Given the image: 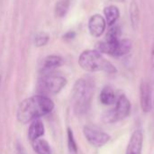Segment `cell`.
<instances>
[{"mask_svg":"<svg viewBox=\"0 0 154 154\" xmlns=\"http://www.w3.org/2000/svg\"><path fill=\"white\" fill-rule=\"evenodd\" d=\"M54 109L53 102L44 95H34L23 100L17 110V120L23 124L47 115Z\"/></svg>","mask_w":154,"mask_h":154,"instance_id":"obj_1","label":"cell"},{"mask_svg":"<svg viewBox=\"0 0 154 154\" xmlns=\"http://www.w3.org/2000/svg\"><path fill=\"white\" fill-rule=\"evenodd\" d=\"M94 94V84L91 81L79 79L72 90V101L77 114H84L88 112Z\"/></svg>","mask_w":154,"mask_h":154,"instance_id":"obj_2","label":"cell"},{"mask_svg":"<svg viewBox=\"0 0 154 154\" xmlns=\"http://www.w3.org/2000/svg\"><path fill=\"white\" fill-rule=\"evenodd\" d=\"M79 66L87 72H106L115 74L117 72L116 66L105 59L97 50H86L79 58Z\"/></svg>","mask_w":154,"mask_h":154,"instance_id":"obj_3","label":"cell"},{"mask_svg":"<svg viewBox=\"0 0 154 154\" xmlns=\"http://www.w3.org/2000/svg\"><path fill=\"white\" fill-rule=\"evenodd\" d=\"M130 111H131L130 101L125 95L122 94L117 98L115 108L105 114L104 120L105 122L109 123L121 121L129 115Z\"/></svg>","mask_w":154,"mask_h":154,"instance_id":"obj_4","label":"cell"},{"mask_svg":"<svg viewBox=\"0 0 154 154\" xmlns=\"http://www.w3.org/2000/svg\"><path fill=\"white\" fill-rule=\"evenodd\" d=\"M66 84L67 80L60 75H46L39 83L41 90L50 94L59 93Z\"/></svg>","mask_w":154,"mask_h":154,"instance_id":"obj_5","label":"cell"},{"mask_svg":"<svg viewBox=\"0 0 154 154\" xmlns=\"http://www.w3.org/2000/svg\"><path fill=\"white\" fill-rule=\"evenodd\" d=\"M83 133L87 141L95 147H102L110 140V136L97 126H85Z\"/></svg>","mask_w":154,"mask_h":154,"instance_id":"obj_6","label":"cell"},{"mask_svg":"<svg viewBox=\"0 0 154 154\" xmlns=\"http://www.w3.org/2000/svg\"><path fill=\"white\" fill-rule=\"evenodd\" d=\"M106 26V19L99 14L93 15L88 20V30L90 34L94 37L101 36L105 32Z\"/></svg>","mask_w":154,"mask_h":154,"instance_id":"obj_7","label":"cell"},{"mask_svg":"<svg viewBox=\"0 0 154 154\" xmlns=\"http://www.w3.org/2000/svg\"><path fill=\"white\" fill-rule=\"evenodd\" d=\"M140 102L143 113H149L152 110V86L150 83L143 82L140 86Z\"/></svg>","mask_w":154,"mask_h":154,"instance_id":"obj_8","label":"cell"},{"mask_svg":"<svg viewBox=\"0 0 154 154\" xmlns=\"http://www.w3.org/2000/svg\"><path fill=\"white\" fill-rule=\"evenodd\" d=\"M143 144V134L142 131L136 130L132 134L128 143L126 154H142Z\"/></svg>","mask_w":154,"mask_h":154,"instance_id":"obj_9","label":"cell"},{"mask_svg":"<svg viewBox=\"0 0 154 154\" xmlns=\"http://www.w3.org/2000/svg\"><path fill=\"white\" fill-rule=\"evenodd\" d=\"M64 64L62 57L59 55H48L46 56L42 64V70L44 72H50L56 68L60 67Z\"/></svg>","mask_w":154,"mask_h":154,"instance_id":"obj_10","label":"cell"},{"mask_svg":"<svg viewBox=\"0 0 154 154\" xmlns=\"http://www.w3.org/2000/svg\"><path fill=\"white\" fill-rule=\"evenodd\" d=\"M44 134V125L42 121L35 120L32 122L29 130H28V138L32 143L38 139H41V137Z\"/></svg>","mask_w":154,"mask_h":154,"instance_id":"obj_11","label":"cell"},{"mask_svg":"<svg viewBox=\"0 0 154 154\" xmlns=\"http://www.w3.org/2000/svg\"><path fill=\"white\" fill-rule=\"evenodd\" d=\"M100 102L105 105H112L116 103V95L111 86H106L102 89L99 95Z\"/></svg>","mask_w":154,"mask_h":154,"instance_id":"obj_12","label":"cell"},{"mask_svg":"<svg viewBox=\"0 0 154 154\" xmlns=\"http://www.w3.org/2000/svg\"><path fill=\"white\" fill-rule=\"evenodd\" d=\"M104 14L106 17V22L109 26L114 25L120 16V11L116 5H109L105 7Z\"/></svg>","mask_w":154,"mask_h":154,"instance_id":"obj_13","label":"cell"},{"mask_svg":"<svg viewBox=\"0 0 154 154\" xmlns=\"http://www.w3.org/2000/svg\"><path fill=\"white\" fill-rule=\"evenodd\" d=\"M129 15H130V21L132 27L134 29H136L140 23V10L139 6L135 0H132L129 6Z\"/></svg>","mask_w":154,"mask_h":154,"instance_id":"obj_14","label":"cell"},{"mask_svg":"<svg viewBox=\"0 0 154 154\" xmlns=\"http://www.w3.org/2000/svg\"><path fill=\"white\" fill-rule=\"evenodd\" d=\"M132 49V42L129 39H122L119 40L114 56H123L127 54Z\"/></svg>","mask_w":154,"mask_h":154,"instance_id":"obj_15","label":"cell"},{"mask_svg":"<svg viewBox=\"0 0 154 154\" xmlns=\"http://www.w3.org/2000/svg\"><path fill=\"white\" fill-rule=\"evenodd\" d=\"M32 148L37 154H51L50 144L43 139H38L32 142Z\"/></svg>","mask_w":154,"mask_h":154,"instance_id":"obj_16","label":"cell"},{"mask_svg":"<svg viewBox=\"0 0 154 154\" xmlns=\"http://www.w3.org/2000/svg\"><path fill=\"white\" fill-rule=\"evenodd\" d=\"M70 0H59L55 5V15L59 18L65 16L69 9Z\"/></svg>","mask_w":154,"mask_h":154,"instance_id":"obj_17","label":"cell"},{"mask_svg":"<svg viewBox=\"0 0 154 154\" xmlns=\"http://www.w3.org/2000/svg\"><path fill=\"white\" fill-rule=\"evenodd\" d=\"M121 35V29L119 26L114 25L112 26H110V29L107 32L106 34V42L109 43H115L119 41V37Z\"/></svg>","mask_w":154,"mask_h":154,"instance_id":"obj_18","label":"cell"},{"mask_svg":"<svg viewBox=\"0 0 154 154\" xmlns=\"http://www.w3.org/2000/svg\"><path fill=\"white\" fill-rule=\"evenodd\" d=\"M50 36L45 32H39L34 36V44L38 47L44 46L48 44Z\"/></svg>","mask_w":154,"mask_h":154,"instance_id":"obj_19","label":"cell"},{"mask_svg":"<svg viewBox=\"0 0 154 154\" xmlns=\"http://www.w3.org/2000/svg\"><path fill=\"white\" fill-rule=\"evenodd\" d=\"M68 148L70 154H78V147L74 139L73 132L70 128H68Z\"/></svg>","mask_w":154,"mask_h":154,"instance_id":"obj_20","label":"cell"},{"mask_svg":"<svg viewBox=\"0 0 154 154\" xmlns=\"http://www.w3.org/2000/svg\"><path fill=\"white\" fill-rule=\"evenodd\" d=\"M151 63L152 65L154 67V42L152 45V51H151Z\"/></svg>","mask_w":154,"mask_h":154,"instance_id":"obj_21","label":"cell"},{"mask_svg":"<svg viewBox=\"0 0 154 154\" xmlns=\"http://www.w3.org/2000/svg\"><path fill=\"white\" fill-rule=\"evenodd\" d=\"M75 36V33L74 32H69V33H67L65 35H64V38L65 39H71Z\"/></svg>","mask_w":154,"mask_h":154,"instance_id":"obj_22","label":"cell"},{"mask_svg":"<svg viewBox=\"0 0 154 154\" xmlns=\"http://www.w3.org/2000/svg\"><path fill=\"white\" fill-rule=\"evenodd\" d=\"M152 86V109H154V84H151Z\"/></svg>","mask_w":154,"mask_h":154,"instance_id":"obj_23","label":"cell"},{"mask_svg":"<svg viewBox=\"0 0 154 154\" xmlns=\"http://www.w3.org/2000/svg\"><path fill=\"white\" fill-rule=\"evenodd\" d=\"M0 85H1V76H0Z\"/></svg>","mask_w":154,"mask_h":154,"instance_id":"obj_24","label":"cell"}]
</instances>
